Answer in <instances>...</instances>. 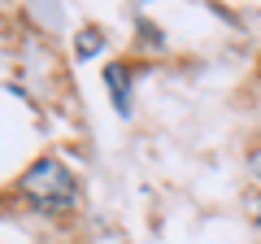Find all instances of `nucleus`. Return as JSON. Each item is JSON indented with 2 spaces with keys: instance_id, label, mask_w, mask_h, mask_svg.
<instances>
[{
  "instance_id": "1",
  "label": "nucleus",
  "mask_w": 261,
  "mask_h": 244,
  "mask_svg": "<svg viewBox=\"0 0 261 244\" xmlns=\"http://www.w3.org/2000/svg\"><path fill=\"white\" fill-rule=\"evenodd\" d=\"M22 197H27L39 214H61V209L74 205L79 183H74V175H70L57 157H39L35 166L22 175Z\"/></svg>"
},
{
  "instance_id": "2",
  "label": "nucleus",
  "mask_w": 261,
  "mask_h": 244,
  "mask_svg": "<svg viewBox=\"0 0 261 244\" xmlns=\"http://www.w3.org/2000/svg\"><path fill=\"white\" fill-rule=\"evenodd\" d=\"M105 83H109L113 109L126 118V113H130V70L126 66H109V70H105Z\"/></svg>"
},
{
  "instance_id": "3",
  "label": "nucleus",
  "mask_w": 261,
  "mask_h": 244,
  "mask_svg": "<svg viewBox=\"0 0 261 244\" xmlns=\"http://www.w3.org/2000/svg\"><path fill=\"white\" fill-rule=\"evenodd\" d=\"M100 48H105L100 31H83V35H79V44H74V57H79V61H87V57H96Z\"/></svg>"
},
{
  "instance_id": "4",
  "label": "nucleus",
  "mask_w": 261,
  "mask_h": 244,
  "mask_svg": "<svg viewBox=\"0 0 261 244\" xmlns=\"http://www.w3.org/2000/svg\"><path fill=\"white\" fill-rule=\"evenodd\" d=\"M252 170H257V175H261V157H257V161H252Z\"/></svg>"
},
{
  "instance_id": "5",
  "label": "nucleus",
  "mask_w": 261,
  "mask_h": 244,
  "mask_svg": "<svg viewBox=\"0 0 261 244\" xmlns=\"http://www.w3.org/2000/svg\"><path fill=\"white\" fill-rule=\"evenodd\" d=\"M257 223H261V205H257Z\"/></svg>"
}]
</instances>
